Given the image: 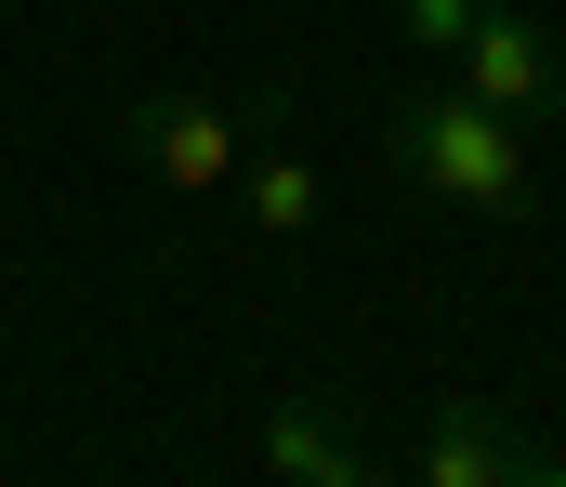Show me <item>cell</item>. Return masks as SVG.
Here are the masks:
<instances>
[{"label":"cell","mask_w":566,"mask_h":487,"mask_svg":"<svg viewBox=\"0 0 566 487\" xmlns=\"http://www.w3.org/2000/svg\"><path fill=\"white\" fill-rule=\"evenodd\" d=\"M133 133H145V171H158V184H185V198L238 184V159H251V119H238L224 93H158Z\"/></svg>","instance_id":"obj_3"},{"label":"cell","mask_w":566,"mask_h":487,"mask_svg":"<svg viewBox=\"0 0 566 487\" xmlns=\"http://www.w3.org/2000/svg\"><path fill=\"white\" fill-rule=\"evenodd\" d=\"M264 475H277V487H356V475H369L343 395H277V409H264Z\"/></svg>","instance_id":"obj_5"},{"label":"cell","mask_w":566,"mask_h":487,"mask_svg":"<svg viewBox=\"0 0 566 487\" xmlns=\"http://www.w3.org/2000/svg\"><path fill=\"white\" fill-rule=\"evenodd\" d=\"M514 475H566V462H541L488 395H448L422 422V487H514Z\"/></svg>","instance_id":"obj_4"},{"label":"cell","mask_w":566,"mask_h":487,"mask_svg":"<svg viewBox=\"0 0 566 487\" xmlns=\"http://www.w3.org/2000/svg\"><path fill=\"white\" fill-rule=\"evenodd\" d=\"M382 13H396V40H409V53H461V40L488 27V0H382Z\"/></svg>","instance_id":"obj_7"},{"label":"cell","mask_w":566,"mask_h":487,"mask_svg":"<svg viewBox=\"0 0 566 487\" xmlns=\"http://www.w3.org/2000/svg\"><path fill=\"white\" fill-rule=\"evenodd\" d=\"M238 211H251L264 237H303V224H316V171L290 159V146H251V159H238Z\"/></svg>","instance_id":"obj_6"},{"label":"cell","mask_w":566,"mask_h":487,"mask_svg":"<svg viewBox=\"0 0 566 487\" xmlns=\"http://www.w3.org/2000/svg\"><path fill=\"white\" fill-rule=\"evenodd\" d=\"M382 146L396 171L448 198V211H488V224H527L541 211V171H527V119H501L488 93H461V80H422L396 119H382Z\"/></svg>","instance_id":"obj_1"},{"label":"cell","mask_w":566,"mask_h":487,"mask_svg":"<svg viewBox=\"0 0 566 487\" xmlns=\"http://www.w3.org/2000/svg\"><path fill=\"white\" fill-rule=\"evenodd\" d=\"M448 66H461V93H488V106L527 119V133H554V119H566V53L514 13V0H488V27H474Z\"/></svg>","instance_id":"obj_2"}]
</instances>
